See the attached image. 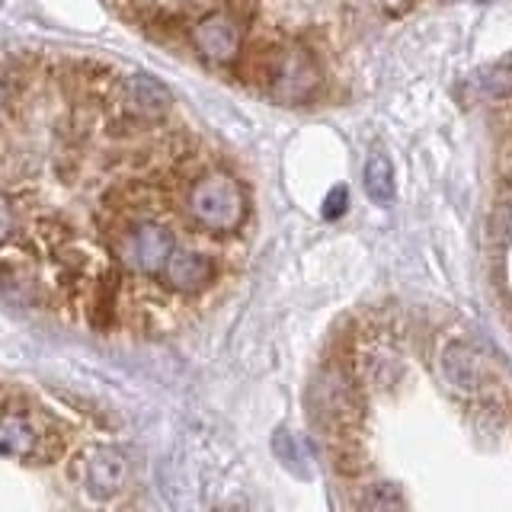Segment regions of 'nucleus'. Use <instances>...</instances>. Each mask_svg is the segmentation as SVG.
Returning <instances> with one entry per match:
<instances>
[{
    "label": "nucleus",
    "mask_w": 512,
    "mask_h": 512,
    "mask_svg": "<svg viewBox=\"0 0 512 512\" xmlns=\"http://www.w3.org/2000/svg\"><path fill=\"white\" fill-rule=\"evenodd\" d=\"M480 90H484L487 96H509L512 93V71H506V68L490 71L484 80H480Z\"/></svg>",
    "instance_id": "obj_10"
},
{
    "label": "nucleus",
    "mask_w": 512,
    "mask_h": 512,
    "mask_svg": "<svg viewBox=\"0 0 512 512\" xmlns=\"http://www.w3.org/2000/svg\"><path fill=\"white\" fill-rule=\"evenodd\" d=\"M170 93L164 84H157L154 77L132 74V77H119L116 87V109L128 112V116H138L144 122H160L170 112Z\"/></svg>",
    "instance_id": "obj_5"
},
{
    "label": "nucleus",
    "mask_w": 512,
    "mask_h": 512,
    "mask_svg": "<svg viewBox=\"0 0 512 512\" xmlns=\"http://www.w3.org/2000/svg\"><path fill=\"white\" fill-rule=\"evenodd\" d=\"M186 42L202 61L215 68H237L247 48L244 16L231 7H212L186 26Z\"/></svg>",
    "instance_id": "obj_3"
},
{
    "label": "nucleus",
    "mask_w": 512,
    "mask_h": 512,
    "mask_svg": "<svg viewBox=\"0 0 512 512\" xmlns=\"http://www.w3.org/2000/svg\"><path fill=\"white\" fill-rule=\"evenodd\" d=\"M176 205L192 231L212 240H231L250 221L247 186L231 170L205 164V157L183 176Z\"/></svg>",
    "instance_id": "obj_1"
},
{
    "label": "nucleus",
    "mask_w": 512,
    "mask_h": 512,
    "mask_svg": "<svg viewBox=\"0 0 512 512\" xmlns=\"http://www.w3.org/2000/svg\"><path fill=\"white\" fill-rule=\"evenodd\" d=\"M365 192L368 199H372L375 205H388L394 199V173H391V160L384 154H372L365 164Z\"/></svg>",
    "instance_id": "obj_7"
},
{
    "label": "nucleus",
    "mask_w": 512,
    "mask_h": 512,
    "mask_svg": "<svg viewBox=\"0 0 512 512\" xmlns=\"http://www.w3.org/2000/svg\"><path fill=\"white\" fill-rule=\"evenodd\" d=\"M74 477L93 500H112V496L125 490L128 455L119 445H90L80 455H74Z\"/></svg>",
    "instance_id": "obj_4"
},
{
    "label": "nucleus",
    "mask_w": 512,
    "mask_h": 512,
    "mask_svg": "<svg viewBox=\"0 0 512 512\" xmlns=\"http://www.w3.org/2000/svg\"><path fill=\"white\" fill-rule=\"evenodd\" d=\"M346 186H336L324 202V218H340L346 212Z\"/></svg>",
    "instance_id": "obj_11"
},
{
    "label": "nucleus",
    "mask_w": 512,
    "mask_h": 512,
    "mask_svg": "<svg viewBox=\"0 0 512 512\" xmlns=\"http://www.w3.org/2000/svg\"><path fill=\"white\" fill-rule=\"evenodd\" d=\"M52 416L20 410L13 404V397L7 394L4 407V426H0V452L16 461H32V464H48L52 458L61 455L64 436L52 429Z\"/></svg>",
    "instance_id": "obj_2"
},
{
    "label": "nucleus",
    "mask_w": 512,
    "mask_h": 512,
    "mask_svg": "<svg viewBox=\"0 0 512 512\" xmlns=\"http://www.w3.org/2000/svg\"><path fill=\"white\" fill-rule=\"evenodd\" d=\"M359 506H365V509H400L404 506V496H400V490L397 487H368V493H362L359 496Z\"/></svg>",
    "instance_id": "obj_8"
},
{
    "label": "nucleus",
    "mask_w": 512,
    "mask_h": 512,
    "mask_svg": "<svg viewBox=\"0 0 512 512\" xmlns=\"http://www.w3.org/2000/svg\"><path fill=\"white\" fill-rule=\"evenodd\" d=\"M276 452L282 455V461H285L292 471H298V474L304 471V468H301V464H304V448L295 442L292 432H279V436H276Z\"/></svg>",
    "instance_id": "obj_9"
},
{
    "label": "nucleus",
    "mask_w": 512,
    "mask_h": 512,
    "mask_svg": "<svg viewBox=\"0 0 512 512\" xmlns=\"http://www.w3.org/2000/svg\"><path fill=\"white\" fill-rule=\"evenodd\" d=\"M442 368L448 381L461 391H477L480 381H484V362H480L477 352L464 343H455L442 352Z\"/></svg>",
    "instance_id": "obj_6"
}]
</instances>
